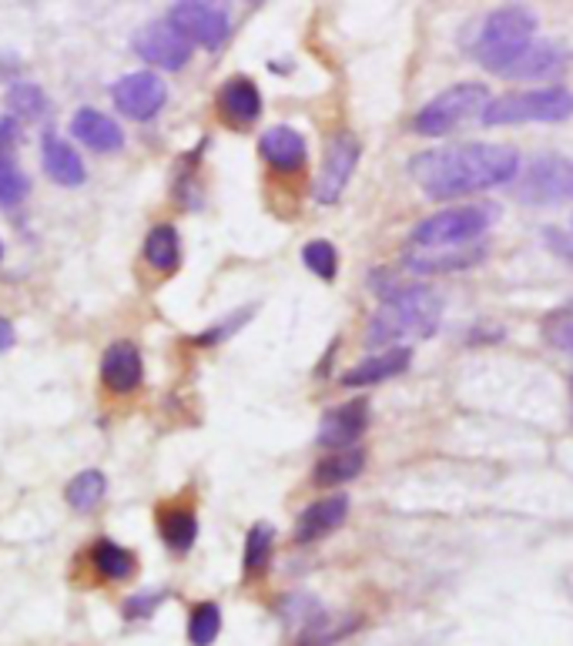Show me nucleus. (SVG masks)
<instances>
[{
  "mask_svg": "<svg viewBox=\"0 0 573 646\" xmlns=\"http://www.w3.org/2000/svg\"><path fill=\"white\" fill-rule=\"evenodd\" d=\"M520 175V151L510 144H443L409 161V178L433 201H453L504 188Z\"/></svg>",
  "mask_w": 573,
  "mask_h": 646,
  "instance_id": "obj_1",
  "label": "nucleus"
},
{
  "mask_svg": "<svg viewBox=\"0 0 573 646\" xmlns=\"http://www.w3.org/2000/svg\"><path fill=\"white\" fill-rule=\"evenodd\" d=\"M372 289L379 292V308L369 318V345H390L399 339H430L443 318V299L436 289L423 286V281H396L382 278L375 271Z\"/></svg>",
  "mask_w": 573,
  "mask_h": 646,
  "instance_id": "obj_2",
  "label": "nucleus"
},
{
  "mask_svg": "<svg viewBox=\"0 0 573 646\" xmlns=\"http://www.w3.org/2000/svg\"><path fill=\"white\" fill-rule=\"evenodd\" d=\"M533 40H537V17L526 8H500L483 17L470 51L486 71L507 77Z\"/></svg>",
  "mask_w": 573,
  "mask_h": 646,
  "instance_id": "obj_3",
  "label": "nucleus"
},
{
  "mask_svg": "<svg viewBox=\"0 0 573 646\" xmlns=\"http://www.w3.org/2000/svg\"><path fill=\"white\" fill-rule=\"evenodd\" d=\"M573 117V91L563 85L533 88V91H510L493 98L480 121L486 128H513V125H563Z\"/></svg>",
  "mask_w": 573,
  "mask_h": 646,
  "instance_id": "obj_4",
  "label": "nucleus"
},
{
  "mask_svg": "<svg viewBox=\"0 0 573 646\" xmlns=\"http://www.w3.org/2000/svg\"><path fill=\"white\" fill-rule=\"evenodd\" d=\"M500 208L496 205H456L446 208L440 215L423 218L412 228V241L423 252H436V249H453V245H470V241L483 238Z\"/></svg>",
  "mask_w": 573,
  "mask_h": 646,
  "instance_id": "obj_5",
  "label": "nucleus"
},
{
  "mask_svg": "<svg viewBox=\"0 0 573 646\" xmlns=\"http://www.w3.org/2000/svg\"><path fill=\"white\" fill-rule=\"evenodd\" d=\"M486 104H489V91L483 85H473V80H467V85H453L416 111L412 131L423 138H443L453 128H460L467 117L483 114Z\"/></svg>",
  "mask_w": 573,
  "mask_h": 646,
  "instance_id": "obj_6",
  "label": "nucleus"
},
{
  "mask_svg": "<svg viewBox=\"0 0 573 646\" xmlns=\"http://www.w3.org/2000/svg\"><path fill=\"white\" fill-rule=\"evenodd\" d=\"M517 198L533 208H553L573 201V161L563 154H537L517 175Z\"/></svg>",
  "mask_w": 573,
  "mask_h": 646,
  "instance_id": "obj_7",
  "label": "nucleus"
},
{
  "mask_svg": "<svg viewBox=\"0 0 573 646\" xmlns=\"http://www.w3.org/2000/svg\"><path fill=\"white\" fill-rule=\"evenodd\" d=\"M359 157H362V144L353 131H339V135L329 138L322 168H319V178H316V188H313L319 205H335L339 194L346 191V185L353 181Z\"/></svg>",
  "mask_w": 573,
  "mask_h": 646,
  "instance_id": "obj_8",
  "label": "nucleus"
},
{
  "mask_svg": "<svg viewBox=\"0 0 573 646\" xmlns=\"http://www.w3.org/2000/svg\"><path fill=\"white\" fill-rule=\"evenodd\" d=\"M165 21L184 40H191V45H202L208 51H218L228 40V34H232L228 11L218 8V4H199V0H184V4H175Z\"/></svg>",
  "mask_w": 573,
  "mask_h": 646,
  "instance_id": "obj_9",
  "label": "nucleus"
},
{
  "mask_svg": "<svg viewBox=\"0 0 573 646\" xmlns=\"http://www.w3.org/2000/svg\"><path fill=\"white\" fill-rule=\"evenodd\" d=\"M111 94H114V107L131 121H151L168 101L165 80L151 71H138V74L122 77Z\"/></svg>",
  "mask_w": 573,
  "mask_h": 646,
  "instance_id": "obj_10",
  "label": "nucleus"
},
{
  "mask_svg": "<svg viewBox=\"0 0 573 646\" xmlns=\"http://www.w3.org/2000/svg\"><path fill=\"white\" fill-rule=\"evenodd\" d=\"M135 51L162 71H181L191 61V40H184L168 21H155L135 34Z\"/></svg>",
  "mask_w": 573,
  "mask_h": 646,
  "instance_id": "obj_11",
  "label": "nucleus"
},
{
  "mask_svg": "<svg viewBox=\"0 0 573 646\" xmlns=\"http://www.w3.org/2000/svg\"><path fill=\"white\" fill-rule=\"evenodd\" d=\"M349 519V496L346 493H332L326 499H316L313 506H305L295 519V533L292 540L298 546H313L326 536H332L335 530L346 527Z\"/></svg>",
  "mask_w": 573,
  "mask_h": 646,
  "instance_id": "obj_12",
  "label": "nucleus"
},
{
  "mask_svg": "<svg viewBox=\"0 0 573 646\" xmlns=\"http://www.w3.org/2000/svg\"><path fill=\"white\" fill-rule=\"evenodd\" d=\"M369 426V398H353L346 406H335L322 416L319 422V446L332 449V453H346L353 442H359V435Z\"/></svg>",
  "mask_w": 573,
  "mask_h": 646,
  "instance_id": "obj_13",
  "label": "nucleus"
},
{
  "mask_svg": "<svg viewBox=\"0 0 573 646\" xmlns=\"http://www.w3.org/2000/svg\"><path fill=\"white\" fill-rule=\"evenodd\" d=\"M144 379L141 352L131 342H111L101 355V382L114 395H131Z\"/></svg>",
  "mask_w": 573,
  "mask_h": 646,
  "instance_id": "obj_14",
  "label": "nucleus"
},
{
  "mask_svg": "<svg viewBox=\"0 0 573 646\" xmlns=\"http://www.w3.org/2000/svg\"><path fill=\"white\" fill-rule=\"evenodd\" d=\"M258 154L269 161L276 172L292 175V172L305 168V161H309V144H305L302 131H295L289 125H276L258 138Z\"/></svg>",
  "mask_w": 573,
  "mask_h": 646,
  "instance_id": "obj_15",
  "label": "nucleus"
},
{
  "mask_svg": "<svg viewBox=\"0 0 573 646\" xmlns=\"http://www.w3.org/2000/svg\"><path fill=\"white\" fill-rule=\"evenodd\" d=\"M409 362H412V352L406 345L399 349H382L379 355H369L362 358L359 366H353L349 372H342L339 385H346V389H366V385H379V382H386V379H396L409 369Z\"/></svg>",
  "mask_w": 573,
  "mask_h": 646,
  "instance_id": "obj_16",
  "label": "nucleus"
},
{
  "mask_svg": "<svg viewBox=\"0 0 573 646\" xmlns=\"http://www.w3.org/2000/svg\"><path fill=\"white\" fill-rule=\"evenodd\" d=\"M218 111L228 125L249 128L262 114V91L252 77H228L218 91Z\"/></svg>",
  "mask_w": 573,
  "mask_h": 646,
  "instance_id": "obj_17",
  "label": "nucleus"
},
{
  "mask_svg": "<svg viewBox=\"0 0 573 646\" xmlns=\"http://www.w3.org/2000/svg\"><path fill=\"white\" fill-rule=\"evenodd\" d=\"M41 161H44V172L51 181L64 185V188H78L85 185L88 172H85V161L81 154L74 151L67 141H61L58 135H48L41 144Z\"/></svg>",
  "mask_w": 573,
  "mask_h": 646,
  "instance_id": "obj_18",
  "label": "nucleus"
},
{
  "mask_svg": "<svg viewBox=\"0 0 573 646\" xmlns=\"http://www.w3.org/2000/svg\"><path fill=\"white\" fill-rule=\"evenodd\" d=\"M71 135L78 138V141H85L88 148L107 151V154H111V151H122V144H125L122 128L114 125V121H111L107 114H101V111H94V107H81L78 114H74Z\"/></svg>",
  "mask_w": 573,
  "mask_h": 646,
  "instance_id": "obj_19",
  "label": "nucleus"
},
{
  "mask_svg": "<svg viewBox=\"0 0 573 646\" xmlns=\"http://www.w3.org/2000/svg\"><path fill=\"white\" fill-rule=\"evenodd\" d=\"M566 54L553 45V40H533V45L520 54V61L507 71V77L533 80V77H547L563 67Z\"/></svg>",
  "mask_w": 573,
  "mask_h": 646,
  "instance_id": "obj_20",
  "label": "nucleus"
},
{
  "mask_svg": "<svg viewBox=\"0 0 573 646\" xmlns=\"http://www.w3.org/2000/svg\"><path fill=\"white\" fill-rule=\"evenodd\" d=\"M144 262L162 271V275H175L181 265V238L175 231V225H155L144 238Z\"/></svg>",
  "mask_w": 573,
  "mask_h": 646,
  "instance_id": "obj_21",
  "label": "nucleus"
},
{
  "mask_svg": "<svg viewBox=\"0 0 573 646\" xmlns=\"http://www.w3.org/2000/svg\"><path fill=\"white\" fill-rule=\"evenodd\" d=\"M158 533L175 553H188L199 540V516L188 506H165L158 512Z\"/></svg>",
  "mask_w": 573,
  "mask_h": 646,
  "instance_id": "obj_22",
  "label": "nucleus"
},
{
  "mask_svg": "<svg viewBox=\"0 0 573 646\" xmlns=\"http://www.w3.org/2000/svg\"><path fill=\"white\" fill-rule=\"evenodd\" d=\"M486 245H473V249H436L433 255H409L406 265L419 275H446L456 268H470L483 258Z\"/></svg>",
  "mask_w": 573,
  "mask_h": 646,
  "instance_id": "obj_23",
  "label": "nucleus"
},
{
  "mask_svg": "<svg viewBox=\"0 0 573 646\" xmlns=\"http://www.w3.org/2000/svg\"><path fill=\"white\" fill-rule=\"evenodd\" d=\"M362 469H366V456L359 449H346V453L326 456L316 466V476L313 479H316V486L332 490V486H342V482H353Z\"/></svg>",
  "mask_w": 573,
  "mask_h": 646,
  "instance_id": "obj_24",
  "label": "nucleus"
},
{
  "mask_svg": "<svg viewBox=\"0 0 573 646\" xmlns=\"http://www.w3.org/2000/svg\"><path fill=\"white\" fill-rule=\"evenodd\" d=\"M91 567L104 577V580H128L138 567V559L131 549L111 543V540H98L91 549Z\"/></svg>",
  "mask_w": 573,
  "mask_h": 646,
  "instance_id": "obj_25",
  "label": "nucleus"
},
{
  "mask_svg": "<svg viewBox=\"0 0 573 646\" xmlns=\"http://www.w3.org/2000/svg\"><path fill=\"white\" fill-rule=\"evenodd\" d=\"M272 549H276V530L269 527V522H255L245 536V556H242V570H245L249 580L269 570Z\"/></svg>",
  "mask_w": 573,
  "mask_h": 646,
  "instance_id": "obj_26",
  "label": "nucleus"
},
{
  "mask_svg": "<svg viewBox=\"0 0 573 646\" xmlns=\"http://www.w3.org/2000/svg\"><path fill=\"white\" fill-rule=\"evenodd\" d=\"M104 490H107V479L98 472V469H85L78 472L71 482H67V490H64V499L71 509H78V512H91L101 499H104Z\"/></svg>",
  "mask_w": 573,
  "mask_h": 646,
  "instance_id": "obj_27",
  "label": "nucleus"
},
{
  "mask_svg": "<svg viewBox=\"0 0 573 646\" xmlns=\"http://www.w3.org/2000/svg\"><path fill=\"white\" fill-rule=\"evenodd\" d=\"M221 633V610L218 603H199L188 617V639L195 646H212Z\"/></svg>",
  "mask_w": 573,
  "mask_h": 646,
  "instance_id": "obj_28",
  "label": "nucleus"
},
{
  "mask_svg": "<svg viewBox=\"0 0 573 646\" xmlns=\"http://www.w3.org/2000/svg\"><path fill=\"white\" fill-rule=\"evenodd\" d=\"M302 262H305V268H309L313 275H319L322 281H332L339 275V252H335L332 241H326V238L305 241Z\"/></svg>",
  "mask_w": 573,
  "mask_h": 646,
  "instance_id": "obj_29",
  "label": "nucleus"
},
{
  "mask_svg": "<svg viewBox=\"0 0 573 646\" xmlns=\"http://www.w3.org/2000/svg\"><path fill=\"white\" fill-rule=\"evenodd\" d=\"M544 339H547V345H553L557 352L573 355V302L553 308V312L544 318Z\"/></svg>",
  "mask_w": 573,
  "mask_h": 646,
  "instance_id": "obj_30",
  "label": "nucleus"
},
{
  "mask_svg": "<svg viewBox=\"0 0 573 646\" xmlns=\"http://www.w3.org/2000/svg\"><path fill=\"white\" fill-rule=\"evenodd\" d=\"M8 107L14 111V121H37L48 111V98L37 85H14L8 91Z\"/></svg>",
  "mask_w": 573,
  "mask_h": 646,
  "instance_id": "obj_31",
  "label": "nucleus"
},
{
  "mask_svg": "<svg viewBox=\"0 0 573 646\" xmlns=\"http://www.w3.org/2000/svg\"><path fill=\"white\" fill-rule=\"evenodd\" d=\"M30 181L27 175L14 165V157H0V208H14L24 201Z\"/></svg>",
  "mask_w": 573,
  "mask_h": 646,
  "instance_id": "obj_32",
  "label": "nucleus"
},
{
  "mask_svg": "<svg viewBox=\"0 0 573 646\" xmlns=\"http://www.w3.org/2000/svg\"><path fill=\"white\" fill-rule=\"evenodd\" d=\"M255 308H258V305H245V308L232 312L228 318H221L218 326H212L205 335H199V345H218V342H225V339H232V335L245 326V321L255 315Z\"/></svg>",
  "mask_w": 573,
  "mask_h": 646,
  "instance_id": "obj_33",
  "label": "nucleus"
},
{
  "mask_svg": "<svg viewBox=\"0 0 573 646\" xmlns=\"http://www.w3.org/2000/svg\"><path fill=\"white\" fill-rule=\"evenodd\" d=\"M162 599H165V593H158V590L135 593V596L125 603V617H128V620H148L151 613H155V610L162 607Z\"/></svg>",
  "mask_w": 573,
  "mask_h": 646,
  "instance_id": "obj_34",
  "label": "nucleus"
},
{
  "mask_svg": "<svg viewBox=\"0 0 573 646\" xmlns=\"http://www.w3.org/2000/svg\"><path fill=\"white\" fill-rule=\"evenodd\" d=\"M21 138V125L14 117H0V157H11L14 141Z\"/></svg>",
  "mask_w": 573,
  "mask_h": 646,
  "instance_id": "obj_35",
  "label": "nucleus"
},
{
  "mask_svg": "<svg viewBox=\"0 0 573 646\" xmlns=\"http://www.w3.org/2000/svg\"><path fill=\"white\" fill-rule=\"evenodd\" d=\"M544 241H547V245H550L557 255H563V258L573 262V238H570V235H563L560 228H547V231H544Z\"/></svg>",
  "mask_w": 573,
  "mask_h": 646,
  "instance_id": "obj_36",
  "label": "nucleus"
},
{
  "mask_svg": "<svg viewBox=\"0 0 573 646\" xmlns=\"http://www.w3.org/2000/svg\"><path fill=\"white\" fill-rule=\"evenodd\" d=\"M21 54H14V51H0V80L4 77H11V74H17L21 71Z\"/></svg>",
  "mask_w": 573,
  "mask_h": 646,
  "instance_id": "obj_37",
  "label": "nucleus"
},
{
  "mask_svg": "<svg viewBox=\"0 0 573 646\" xmlns=\"http://www.w3.org/2000/svg\"><path fill=\"white\" fill-rule=\"evenodd\" d=\"M14 342H17V332H14V326H11L8 318H0V352L14 349Z\"/></svg>",
  "mask_w": 573,
  "mask_h": 646,
  "instance_id": "obj_38",
  "label": "nucleus"
},
{
  "mask_svg": "<svg viewBox=\"0 0 573 646\" xmlns=\"http://www.w3.org/2000/svg\"><path fill=\"white\" fill-rule=\"evenodd\" d=\"M570 398H573V376H570Z\"/></svg>",
  "mask_w": 573,
  "mask_h": 646,
  "instance_id": "obj_39",
  "label": "nucleus"
},
{
  "mask_svg": "<svg viewBox=\"0 0 573 646\" xmlns=\"http://www.w3.org/2000/svg\"><path fill=\"white\" fill-rule=\"evenodd\" d=\"M0 258H4V245H0Z\"/></svg>",
  "mask_w": 573,
  "mask_h": 646,
  "instance_id": "obj_40",
  "label": "nucleus"
}]
</instances>
